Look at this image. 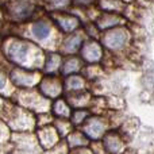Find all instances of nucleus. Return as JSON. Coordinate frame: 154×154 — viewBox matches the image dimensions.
<instances>
[{
  "label": "nucleus",
  "mask_w": 154,
  "mask_h": 154,
  "mask_svg": "<svg viewBox=\"0 0 154 154\" xmlns=\"http://www.w3.org/2000/svg\"><path fill=\"white\" fill-rule=\"evenodd\" d=\"M104 146L112 154H118L123 149V143H122V141H120V138L118 135H114V134H109V135L106 137V139H104Z\"/></svg>",
  "instance_id": "4"
},
{
  "label": "nucleus",
  "mask_w": 154,
  "mask_h": 154,
  "mask_svg": "<svg viewBox=\"0 0 154 154\" xmlns=\"http://www.w3.org/2000/svg\"><path fill=\"white\" fill-rule=\"evenodd\" d=\"M57 22H58V24L61 26V29H64L65 31H72L73 29H76L77 26H79V20H77L76 18H73V16H58L57 18Z\"/></svg>",
  "instance_id": "6"
},
{
  "label": "nucleus",
  "mask_w": 154,
  "mask_h": 154,
  "mask_svg": "<svg viewBox=\"0 0 154 154\" xmlns=\"http://www.w3.org/2000/svg\"><path fill=\"white\" fill-rule=\"evenodd\" d=\"M32 31H34V35L37 38H39V39H43V38H46L49 35L50 30H49V27L46 26L45 23L39 22V23H35L34 24V27H32Z\"/></svg>",
  "instance_id": "7"
},
{
  "label": "nucleus",
  "mask_w": 154,
  "mask_h": 154,
  "mask_svg": "<svg viewBox=\"0 0 154 154\" xmlns=\"http://www.w3.org/2000/svg\"><path fill=\"white\" fill-rule=\"evenodd\" d=\"M70 139H77V141L80 142V145H84L85 143V139H84V135H81V134H73V135H70ZM70 145L72 146H76V143H75V141H70Z\"/></svg>",
  "instance_id": "11"
},
{
  "label": "nucleus",
  "mask_w": 154,
  "mask_h": 154,
  "mask_svg": "<svg viewBox=\"0 0 154 154\" xmlns=\"http://www.w3.org/2000/svg\"><path fill=\"white\" fill-rule=\"evenodd\" d=\"M80 43H81V41H80L77 37L73 38V39L70 38V39H68L66 42H65V49H66V51H73L79 48Z\"/></svg>",
  "instance_id": "8"
},
{
  "label": "nucleus",
  "mask_w": 154,
  "mask_h": 154,
  "mask_svg": "<svg viewBox=\"0 0 154 154\" xmlns=\"http://www.w3.org/2000/svg\"><path fill=\"white\" fill-rule=\"evenodd\" d=\"M34 7L27 2H18L11 7V14L15 19H24L32 12Z\"/></svg>",
  "instance_id": "2"
},
{
  "label": "nucleus",
  "mask_w": 154,
  "mask_h": 154,
  "mask_svg": "<svg viewBox=\"0 0 154 154\" xmlns=\"http://www.w3.org/2000/svg\"><path fill=\"white\" fill-rule=\"evenodd\" d=\"M82 56L87 61H97L101 57V51L96 43H89L85 46V49L82 50Z\"/></svg>",
  "instance_id": "5"
},
{
  "label": "nucleus",
  "mask_w": 154,
  "mask_h": 154,
  "mask_svg": "<svg viewBox=\"0 0 154 154\" xmlns=\"http://www.w3.org/2000/svg\"><path fill=\"white\" fill-rule=\"evenodd\" d=\"M54 112H56V114L64 112V116H68V115H69V108H68V106L64 101H58V103L56 104V107H54Z\"/></svg>",
  "instance_id": "10"
},
{
  "label": "nucleus",
  "mask_w": 154,
  "mask_h": 154,
  "mask_svg": "<svg viewBox=\"0 0 154 154\" xmlns=\"http://www.w3.org/2000/svg\"><path fill=\"white\" fill-rule=\"evenodd\" d=\"M126 42V32L123 30H111L104 38V43L109 49H119Z\"/></svg>",
  "instance_id": "1"
},
{
  "label": "nucleus",
  "mask_w": 154,
  "mask_h": 154,
  "mask_svg": "<svg viewBox=\"0 0 154 154\" xmlns=\"http://www.w3.org/2000/svg\"><path fill=\"white\" fill-rule=\"evenodd\" d=\"M85 116H87V112H76V114L73 115V122L75 123H81L82 120L85 119Z\"/></svg>",
  "instance_id": "12"
},
{
  "label": "nucleus",
  "mask_w": 154,
  "mask_h": 154,
  "mask_svg": "<svg viewBox=\"0 0 154 154\" xmlns=\"http://www.w3.org/2000/svg\"><path fill=\"white\" fill-rule=\"evenodd\" d=\"M84 131L88 137H91V138H99V137L104 133V126L101 125L97 119H92L85 125Z\"/></svg>",
  "instance_id": "3"
},
{
  "label": "nucleus",
  "mask_w": 154,
  "mask_h": 154,
  "mask_svg": "<svg viewBox=\"0 0 154 154\" xmlns=\"http://www.w3.org/2000/svg\"><path fill=\"white\" fill-rule=\"evenodd\" d=\"M79 68H80V65H79V62H77V60H72V61H68L66 64H65L64 72L65 73H72V72H76Z\"/></svg>",
  "instance_id": "9"
}]
</instances>
